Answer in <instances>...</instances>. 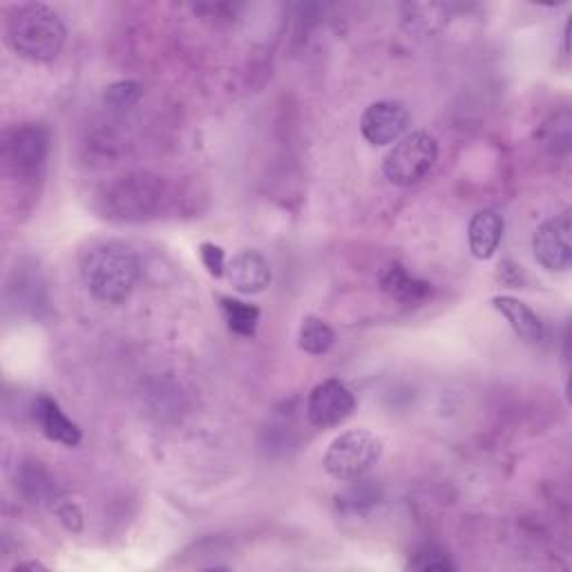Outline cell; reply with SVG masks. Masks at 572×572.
I'll use <instances>...</instances> for the list:
<instances>
[{"instance_id":"obj_10","label":"cell","mask_w":572,"mask_h":572,"mask_svg":"<svg viewBox=\"0 0 572 572\" xmlns=\"http://www.w3.org/2000/svg\"><path fill=\"white\" fill-rule=\"evenodd\" d=\"M34 421L40 428V432L55 443H61L66 447H77L81 443V430L74 421H70L61 405L51 396H38L32 407Z\"/></svg>"},{"instance_id":"obj_6","label":"cell","mask_w":572,"mask_h":572,"mask_svg":"<svg viewBox=\"0 0 572 572\" xmlns=\"http://www.w3.org/2000/svg\"><path fill=\"white\" fill-rule=\"evenodd\" d=\"M49 154V132L40 124H21L5 130L3 157L16 175H36Z\"/></svg>"},{"instance_id":"obj_16","label":"cell","mask_w":572,"mask_h":572,"mask_svg":"<svg viewBox=\"0 0 572 572\" xmlns=\"http://www.w3.org/2000/svg\"><path fill=\"white\" fill-rule=\"evenodd\" d=\"M222 311L226 316L229 329L237 336H253L259 323V308L255 304H246L233 297H222Z\"/></svg>"},{"instance_id":"obj_1","label":"cell","mask_w":572,"mask_h":572,"mask_svg":"<svg viewBox=\"0 0 572 572\" xmlns=\"http://www.w3.org/2000/svg\"><path fill=\"white\" fill-rule=\"evenodd\" d=\"M81 278L85 289L96 300L106 304H119L137 287L139 259L124 244H98L85 253L81 262Z\"/></svg>"},{"instance_id":"obj_19","label":"cell","mask_w":572,"mask_h":572,"mask_svg":"<svg viewBox=\"0 0 572 572\" xmlns=\"http://www.w3.org/2000/svg\"><path fill=\"white\" fill-rule=\"evenodd\" d=\"M407 568L421 570V572H434V570L447 572V570H456V565H454V561L450 559V555L443 552V550L436 548V546H423L421 550H416V552L409 557Z\"/></svg>"},{"instance_id":"obj_17","label":"cell","mask_w":572,"mask_h":572,"mask_svg":"<svg viewBox=\"0 0 572 572\" xmlns=\"http://www.w3.org/2000/svg\"><path fill=\"white\" fill-rule=\"evenodd\" d=\"M21 481H23L21 486H23L25 494H27L34 503H45V501H49L51 497L59 494L55 481H51V479L47 477V472H43L40 467H36V465L25 467Z\"/></svg>"},{"instance_id":"obj_14","label":"cell","mask_w":572,"mask_h":572,"mask_svg":"<svg viewBox=\"0 0 572 572\" xmlns=\"http://www.w3.org/2000/svg\"><path fill=\"white\" fill-rule=\"evenodd\" d=\"M503 218L497 211H479L472 222L470 229H467V240H470V250L477 259H490L501 240H503Z\"/></svg>"},{"instance_id":"obj_15","label":"cell","mask_w":572,"mask_h":572,"mask_svg":"<svg viewBox=\"0 0 572 572\" xmlns=\"http://www.w3.org/2000/svg\"><path fill=\"white\" fill-rule=\"evenodd\" d=\"M297 345H300V349L304 353L323 355V353H327L336 345V334L323 318L308 316V318L302 320Z\"/></svg>"},{"instance_id":"obj_22","label":"cell","mask_w":572,"mask_h":572,"mask_svg":"<svg viewBox=\"0 0 572 572\" xmlns=\"http://www.w3.org/2000/svg\"><path fill=\"white\" fill-rule=\"evenodd\" d=\"M25 565H27V568H32V570H38V568H45V565H43V563H34V561H32V563H25Z\"/></svg>"},{"instance_id":"obj_2","label":"cell","mask_w":572,"mask_h":572,"mask_svg":"<svg viewBox=\"0 0 572 572\" xmlns=\"http://www.w3.org/2000/svg\"><path fill=\"white\" fill-rule=\"evenodd\" d=\"M68 32L61 16L47 5L30 3L12 10L8 19V40L19 57L47 63L61 55Z\"/></svg>"},{"instance_id":"obj_5","label":"cell","mask_w":572,"mask_h":572,"mask_svg":"<svg viewBox=\"0 0 572 572\" xmlns=\"http://www.w3.org/2000/svg\"><path fill=\"white\" fill-rule=\"evenodd\" d=\"M164 186L157 177L137 173L117 179L106 195V208L119 220H143L162 203Z\"/></svg>"},{"instance_id":"obj_4","label":"cell","mask_w":572,"mask_h":572,"mask_svg":"<svg viewBox=\"0 0 572 572\" xmlns=\"http://www.w3.org/2000/svg\"><path fill=\"white\" fill-rule=\"evenodd\" d=\"M439 145L430 132L416 130L387 152L383 162V173L394 186H413L419 184L436 164Z\"/></svg>"},{"instance_id":"obj_3","label":"cell","mask_w":572,"mask_h":572,"mask_svg":"<svg viewBox=\"0 0 572 572\" xmlns=\"http://www.w3.org/2000/svg\"><path fill=\"white\" fill-rule=\"evenodd\" d=\"M383 456V441L370 430H349L340 434L325 454V470L336 481L365 477Z\"/></svg>"},{"instance_id":"obj_11","label":"cell","mask_w":572,"mask_h":572,"mask_svg":"<svg viewBox=\"0 0 572 572\" xmlns=\"http://www.w3.org/2000/svg\"><path fill=\"white\" fill-rule=\"evenodd\" d=\"M226 273L233 289L246 295L262 293L271 284V267L255 250H242L233 255V259L226 265Z\"/></svg>"},{"instance_id":"obj_8","label":"cell","mask_w":572,"mask_h":572,"mask_svg":"<svg viewBox=\"0 0 572 572\" xmlns=\"http://www.w3.org/2000/svg\"><path fill=\"white\" fill-rule=\"evenodd\" d=\"M572 220L570 211L544 222L533 240L537 262L548 271H565L572 262Z\"/></svg>"},{"instance_id":"obj_9","label":"cell","mask_w":572,"mask_h":572,"mask_svg":"<svg viewBox=\"0 0 572 572\" xmlns=\"http://www.w3.org/2000/svg\"><path fill=\"white\" fill-rule=\"evenodd\" d=\"M409 128V113L398 101H378L360 119V130L372 145H389Z\"/></svg>"},{"instance_id":"obj_7","label":"cell","mask_w":572,"mask_h":572,"mask_svg":"<svg viewBox=\"0 0 572 572\" xmlns=\"http://www.w3.org/2000/svg\"><path fill=\"white\" fill-rule=\"evenodd\" d=\"M355 409V398L345 383L329 378L311 389L306 398V419L314 428H336Z\"/></svg>"},{"instance_id":"obj_18","label":"cell","mask_w":572,"mask_h":572,"mask_svg":"<svg viewBox=\"0 0 572 572\" xmlns=\"http://www.w3.org/2000/svg\"><path fill=\"white\" fill-rule=\"evenodd\" d=\"M141 96L143 87L137 81H119L106 87L103 101H106V106L113 110H130L132 106H137Z\"/></svg>"},{"instance_id":"obj_12","label":"cell","mask_w":572,"mask_h":572,"mask_svg":"<svg viewBox=\"0 0 572 572\" xmlns=\"http://www.w3.org/2000/svg\"><path fill=\"white\" fill-rule=\"evenodd\" d=\"M492 306L507 320L512 331L524 342L537 345L544 340L546 325L526 302L510 297V295H494Z\"/></svg>"},{"instance_id":"obj_21","label":"cell","mask_w":572,"mask_h":572,"mask_svg":"<svg viewBox=\"0 0 572 572\" xmlns=\"http://www.w3.org/2000/svg\"><path fill=\"white\" fill-rule=\"evenodd\" d=\"M57 516L61 518V524L70 530V533H79L83 528V514L79 510L77 503L66 501L57 505Z\"/></svg>"},{"instance_id":"obj_20","label":"cell","mask_w":572,"mask_h":572,"mask_svg":"<svg viewBox=\"0 0 572 572\" xmlns=\"http://www.w3.org/2000/svg\"><path fill=\"white\" fill-rule=\"evenodd\" d=\"M199 257L201 262L206 267V271L215 276V278H222L224 276V269H226V255H224V248L213 244V242H203L199 246Z\"/></svg>"},{"instance_id":"obj_13","label":"cell","mask_w":572,"mask_h":572,"mask_svg":"<svg viewBox=\"0 0 572 572\" xmlns=\"http://www.w3.org/2000/svg\"><path fill=\"white\" fill-rule=\"evenodd\" d=\"M378 284L383 293H387L392 300H398L402 304H419L432 293V287L428 282L409 276L407 269L398 262H392L381 271Z\"/></svg>"}]
</instances>
